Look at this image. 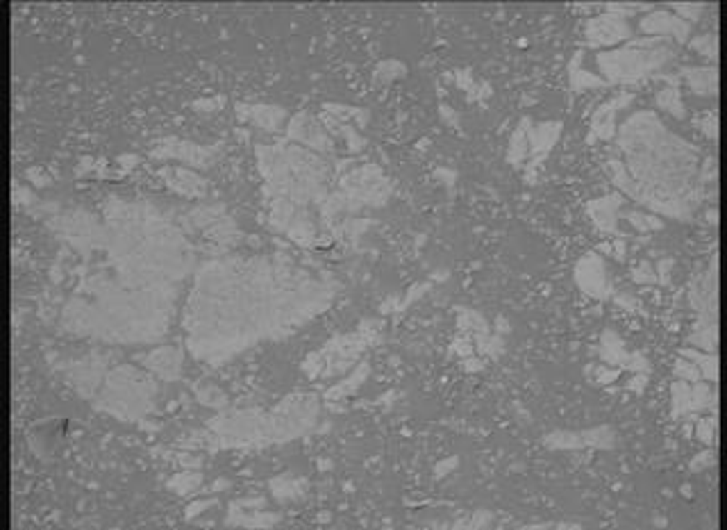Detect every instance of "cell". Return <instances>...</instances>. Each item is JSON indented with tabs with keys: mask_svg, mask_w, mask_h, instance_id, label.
<instances>
[{
	"mask_svg": "<svg viewBox=\"0 0 727 530\" xmlns=\"http://www.w3.org/2000/svg\"><path fill=\"white\" fill-rule=\"evenodd\" d=\"M700 128H702V132H705L709 139H716L718 137V121H716V116L702 119L700 121Z\"/></svg>",
	"mask_w": 727,
	"mask_h": 530,
	"instance_id": "83f0119b",
	"label": "cell"
},
{
	"mask_svg": "<svg viewBox=\"0 0 727 530\" xmlns=\"http://www.w3.org/2000/svg\"><path fill=\"white\" fill-rule=\"evenodd\" d=\"M709 464H713V451L711 449L698 453L696 458L691 460V464H688V469H691V471H705Z\"/></svg>",
	"mask_w": 727,
	"mask_h": 530,
	"instance_id": "4316f807",
	"label": "cell"
},
{
	"mask_svg": "<svg viewBox=\"0 0 727 530\" xmlns=\"http://www.w3.org/2000/svg\"><path fill=\"white\" fill-rule=\"evenodd\" d=\"M632 98H634L632 94H621V96L611 98L609 103L600 105L596 109L594 119H591V134H589V139L591 141H594V139H611L614 134H616V112L630 103Z\"/></svg>",
	"mask_w": 727,
	"mask_h": 530,
	"instance_id": "9c48e42d",
	"label": "cell"
},
{
	"mask_svg": "<svg viewBox=\"0 0 727 530\" xmlns=\"http://www.w3.org/2000/svg\"><path fill=\"white\" fill-rule=\"evenodd\" d=\"M619 380V369H598V383L609 385Z\"/></svg>",
	"mask_w": 727,
	"mask_h": 530,
	"instance_id": "f546056e",
	"label": "cell"
},
{
	"mask_svg": "<svg viewBox=\"0 0 727 530\" xmlns=\"http://www.w3.org/2000/svg\"><path fill=\"white\" fill-rule=\"evenodd\" d=\"M607 169V174L611 178V182L619 187L621 191L625 194H630L634 201H639L641 205H646L648 209H652V212H659V214H666V216H673V219H688L693 214V207H688L684 203H677V201H666V199H661V196H657L652 189L644 187L641 182H636L630 174H627V169L623 162H619V159H609V162L605 164Z\"/></svg>",
	"mask_w": 727,
	"mask_h": 530,
	"instance_id": "3957f363",
	"label": "cell"
},
{
	"mask_svg": "<svg viewBox=\"0 0 727 530\" xmlns=\"http://www.w3.org/2000/svg\"><path fill=\"white\" fill-rule=\"evenodd\" d=\"M561 132V123H544L532 132V146H534V164H539L541 159H546L550 153V148L557 144Z\"/></svg>",
	"mask_w": 727,
	"mask_h": 530,
	"instance_id": "7c38bea8",
	"label": "cell"
},
{
	"mask_svg": "<svg viewBox=\"0 0 727 530\" xmlns=\"http://www.w3.org/2000/svg\"><path fill=\"white\" fill-rule=\"evenodd\" d=\"M716 260H713V266L707 274H702L700 278H696L691 282V289H688V303L698 312V319H713L716 321V312H718V285H716Z\"/></svg>",
	"mask_w": 727,
	"mask_h": 530,
	"instance_id": "277c9868",
	"label": "cell"
},
{
	"mask_svg": "<svg viewBox=\"0 0 727 530\" xmlns=\"http://www.w3.org/2000/svg\"><path fill=\"white\" fill-rule=\"evenodd\" d=\"M657 105L661 109H666L668 114H673L675 119H684L686 112H684V103H682V96H680V89L677 87H666V89H661L657 94Z\"/></svg>",
	"mask_w": 727,
	"mask_h": 530,
	"instance_id": "ac0fdd59",
	"label": "cell"
},
{
	"mask_svg": "<svg viewBox=\"0 0 727 530\" xmlns=\"http://www.w3.org/2000/svg\"><path fill=\"white\" fill-rule=\"evenodd\" d=\"M671 46L639 51V48H621V51H605L598 55L600 71L605 73L607 82H632L648 76L650 71L664 66L673 57Z\"/></svg>",
	"mask_w": 727,
	"mask_h": 530,
	"instance_id": "7a4b0ae2",
	"label": "cell"
},
{
	"mask_svg": "<svg viewBox=\"0 0 727 530\" xmlns=\"http://www.w3.org/2000/svg\"><path fill=\"white\" fill-rule=\"evenodd\" d=\"M675 9L680 11V19H682V21H686V19L698 21L700 14H702V9H705V5H700V3H693V5H688V3H677Z\"/></svg>",
	"mask_w": 727,
	"mask_h": 530,
	"instance_id": "d4e9b609",
	"label": "cell"
},
{
	"mask_svg": "<svg viewBox=\"0 0 727 530\" xmlns=\"http://www.w3.org/2000/svg\"><path fill=\"white\" fill-rule=\"evenodd\" d=\"M525 151H527V144H525V134L521 130L519 134H516V139H514V159H516V162H519V159L525 155Z\"/></svg>",
	"mask_w": 727,
	"mask_h": 530,
	"instance_id": "4dcf8cb0",
	"label": "cell"
},
{
	"mask_svg": "<svg viewBox=\"0 0 727 530\" xmlns=\"http://www.w3.org/2000/svg\"><path fill=\"white\" fill-rule=\"evenodd\" d=\"M627 221L641 232H650V230H661L664 224L657 219V216H652V214H644V212H627L625 214Z\"/></svg>",
	"mask_w": 727,
	"mask_h": 530,
	"instance_id": "44dd1931",
	"label": "cell"
},
{
	"mask_svg": "<svg viewBox=\"0 0 727 530\" xmlns=\"http://www.w3.org/2000/svg\"><path fill=\"white\" fill-rule=\"evenodd\" d=\"M675 374L680 376L682 380H686V383H698V380L702 378L700 369H698L696 364H691L688 360H684V357H682V360H677V364H675Z\"/></svg>",
	"mask_w": 727,
	"mask_h": 530,
	"instance_id": "cb8c5ba5",
	"label": "cell"
},
{
	"mask_svg": "<svg viewBox=\"0 0 727 530\" xmlns=\"http://www.w3.org/2000/svg\"><path fill=\"white\" fill-rule=\"evenodd\" d=\"M680 355L684 357V360H688V362L696 364L700 369L702 378L711 380V383H716V380H718V357L713 355V353L709 355V353H700L696 349H682Z\"/></svg>",
	"mask_w": 727,
	"mask_h": 530,
	"instance_id": "5bb4252c",
	"label": "cell"
},
{
	"mask_svg": "<svg viewBox=\"0 0 727 530\" xmlns=\"http://www.w3.org/2000/svg\"><path fill=\"white\" fill-rule=\"evenodd\" d=\"M680 76L686 80V84L696 94L713 96L718 91V71L713 66H698V69H684L680 71Z\"/></svg>",
	"mask_w": 727,
	"mask_h": 530,
	"instance_id": "8fae6325",
	"label": "cell"
},
{
	"mask_svg": "<svg viewBox=\"0 0 727 530\" xmlns=\"http://www.w3.org/2000/svg\"><path fill=\"white\" fill-rule=\"evenodd\" d=\"M671 391H673V416L686 414L688 412V399H691V383H686V380L673 383Z\"/></svg>",
	"mask_w": 727,
	"mask_h": 530,
	"instance_id": "ffe728a7",
	"label": "cell"
},
{
	"mask_svg": "<svg viewBox=\"0 0 727 530\" xmlns=\"http://www.w3.org/2000/svg\"><path fill=\"white\" fill-rule=\"evenodd\" d=\"M580 59H582V53H575V57L571 59V66H569L573 89L580 91V89H586V87H607V80H602V78L594 76V73L580 69Z\"/></svg>",
	"mask_w": 727,
	"mask_h": 530,
	"instance_id": "9a60e30c",
	"label": "cell"
},
{
	"mask_svg": "<svg viewBox=\"0 0 727 530\" xmlns=\"http://www.w3.org/2000/svg\"><path fill=\"white\" fill-rule=\"evenodd\" d=\"M634 280L636 282H644V285H650V282H655L657 280V274H655V266H650L648 262H644V264H639L636 269H634Z\"/></svg>",
	"mask_w": 727,
	"mask_h": 530,
	"instance_id": "484cf974",
	"label": "cell"
},
{
	"mask_svg": "<svg viewBox=\"0 0 727 530\" xmlns=\"http://www.w3.org/2000/svg\"><path fill=\"white\" fill-rule=\"evenodd\" d=\"M707 219L711 221V224H716V212H713V209H711V214H707Z\"/></svg>",
	"mask_w": 727,
	"mask_h": 530,
	"instance_id": "d6a6232c",
	"label": "cell"
},
{
	"mask_svg": "<svg viewBox=\"0 0 727 530\" xmlns=\"http://www.w3.org/2000/svg\"><path fill=\"white\" fill-rule=\"evenodd\" d=\"M641 30L648 34H668L675 41H686L688 32H691V23L668 14V11H650L648 16L641 19Z\"/></svg>",
	"mask_w": 727,
	"mask_h": 530,
	"instance_id": "ba28073f",
	"label": "cell"
},
{
	"mask_svg": "<svg viewBox=\"0 0 727 530\" xmlns=\"http://www.w3.org/2000/svg\"><path fill=\"white\" fill-rule=\"evenodd\" d=\"M584 34H586V39L596 46H611V44H619V41L627 39V36L632 34V30L623 16L607 11V14H600L596 19H591L584 28Z\"/></svg>",
	"mask_w": 727,
	"mask_h": 530,
	"instance_id": "8992f818",
	"label": "cell"
},
{
	"mask_svg": "<svg viewBox=\"0 0 727 530\" xmlns=\"http://www.w3.org/2000/svg\"><path fill=\"white\" fill-rule=\"evenodd\" d=\"M688 341H691L693 346L707 351V353L713 351L718 344V324L713 321V319H698V326L691 332Z\"/></svg>",
	"mask_w": 727,
	"mask_h": 530,
	"instance_id": "4fadbf2b",
	"label": "cell"
},
{
	"mask_svg": "<svg viewBox=\"0 0 727 530\" xmlns=\"http://www.w3.org/2000/svg\"><path fill=\"white\" fill-rule=\"evenodd\" d=\"M671 269H673V260H661L655 269V274H659V280L664 282V285H668L671 282Z\"/></svg>",
	"mask_w": 727,
	"mask_h": 530,
	"instance_id": "f1b7e54d",
	"label": "cell"
},
{
	"mask_svg": "<svg viewBox=\"0 0 727 530\" xmlns=\"http://www.w3.org/2000/svg\"><path fill=\"white\" fill-rule=\"evenodd\" d=\"M546 444H550L552 449H564V451L584 449L582 433H573V430H554L552 435L546 437Z\"/></svg>",
	"mask_w": 727,
	"mask_h": 530,
	"instance_id": "d6986e66",
	"label": "cell"
},
{
	"mask_svg": "<svg viewBox=\"0 0 727 530\" xmlns=\"http://www.w3.org/2000/svg\"><path fill=\"white\" fill-rule=\"evenodd\" d=\"M619 144L627 155V174L666 201L688 207L700 203L698 151L666 130L652 112H636L621 126Z\"/></svg>",
	"mask_w": 727,
	"mask_h": 530,
	"instance_id": "6da1fadb",
	"label": "cell"
},
{
	"mask_svg": "<svg viewBox=\"0 0 727 530\" xmlns=\"http://www.w3.org/2000/svg\"><path fill=\"white\" fill-rule=\"evenodd\" d=\"M691 48H696L698 53L707 55L711 59H716V55H718V39H716V34H700V36H696V39L691 41Z\"/></svg>",
	"mask_w": 727,
	"mask_h": 530,
	"instance_id": "7402d4cb",
	"label": "cell"
},
{
	"mask_svg": "<svg viewBox=\"0 0 727 530\" xmlns=\"http://www.w3.org/2000/svg\"><path fill=\"white\" fill-rule=\"evenodd\" d=\"M623 205V199L619 194L605 196V199L591 201L589 203V214L596 221V226L605 232H619L616 230V216H619V207Z\"/></svg>",
	"mask_w": 727,
	"mask_h": 530,
	"instance_id": "30bf717a",
	"label": "cell"
},
{
	"mask_svg": "<svg viewBox=\"0 0 727 530\" xmlns=\"http://www.w3.org/2000/svg\"><path fill=\"white\" fill-rule=\"evenodd\" d=\"M575 280L584 294L594 296V299H600V301L607 299L609 291H611L609 280H607V271H605V262H602L600 257L594 255V253L584 255L582 260L577 262Z\"/></svg>",
	"mask_w": 727,
	"mask_h": 530,
	"instance_id": "5b68a950",
	"label": "cell"
},
{
	"mask_svg": "<svg viewBox=\"0 0 727 530\" xmlns=\"http://www.w3.org/2000/svg\"><path fill=\"white\" fill-rule=\"evenodd\" d=\"M716 416H711V419H702V421L698 424V439L702 444H707V446H711V444H716Z\"/></svg>",
	"mask_w": 727,
	"mask_h": 530,
	"instance_id": "603a6c76",
	"label": "cell"
},
{
	"mask_svg": "<svg viewBox=\"0 0 727 530\" xmlns=\"http://www.w3.org/2000/svg\"><path fill=\"white\" fill-rule=\"evenodd\" d=\"M707 408H716V394L709 389V385L705 383H693L691 385V399H688V412H698V410H707Z\"/></svg>",
	"mask_w": 727,
	"mask_h": 530,
	"instance_id": "e0dca14e",
	"label": "cell"
},
{
	"mask_svg": "<svg viewBox=\"0 0 727 530\" xmlns=\"http://www.w3.org/2000/svg\"><path fill=\"white\" fill-rule=\"evenodd\" d=\"M600 346H602V360H607L616 366H623V369H630V371H648V360L646 357H641L639 353H630L625 346H623V341L621 337L616 335V332L611 330H605L602 332V339H600Z\"/></svg>",
	"mask_w": 727,
	"mask_h": 530,
	"instance_id": "52a82bcc",
	"label": "cell"
},
{
	"mask_svg": "<svg viewBox=\"0 0 727 530\" xmlns=\"http://www.w3.org/2000/svg\"><path fill=\"white\" fill-rule=\"evenodd\" d=\"M646 383H648L646 371H639V374L630 380V389H634L636 394H641V391H644V387H646Z\"/></svg>",
	"mask_w": 727,
	"mask_h": 530,
	"instance_id": "1f68e13d",
	"label": "cell"
},
{
	"mask_svg": "<svg viewBox=\"0 0 727 530\" xmlns=\"http://www.w3.org/2000/svg\"><path fill=\"white\" fill-rule=\"evenodd\" d=\"M582 439H584V446H591V449L609 451V449L616 446V435L609 426H598V428L582 430Z\"/></svg>",
	"mask_w": 727,
	"mask_h": 530,
	"instance_id": "2e32d148",
	"label": "cell"
}]
</instances>
